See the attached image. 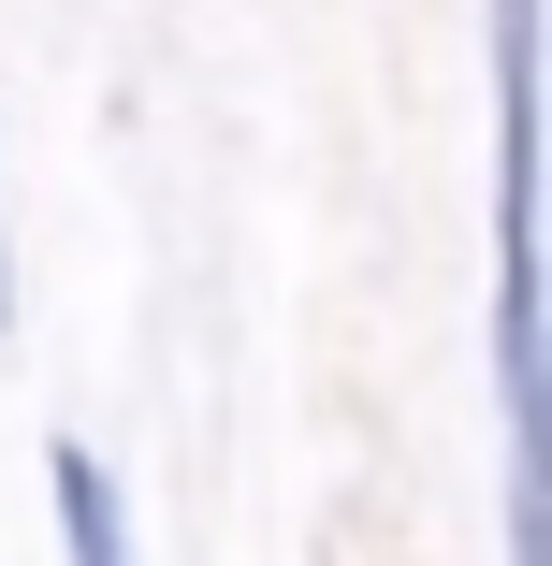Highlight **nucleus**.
<instances>
[{
  "label": "nucleus",
  "mask_w": 552,
  "mask_h": 566,
  "mask_svg": "<svg viewBox=\"0 0 552 566\" xmlns=\"http://www.w3.org/2000/svg\"><path fill=\"white\" fill-rule=\"evenodd\" d=\"M494 392H509V552H538V0H494Z\"/></svg>",
  "instance_id": "nucleus-1"
},
{
  "label": "nucleus",
  "mask_w": 552,
  "mask_h": 566,
  "mask_svg": "<svg viewBox=\"0 0 552 566\" xmlns=\"http://www.w3.org/2000/svg\"><path fill=\"white\" fill-rule=\"evenodd\" d=\"M59 537H73V566H132V509L87 450H59Z\"/></svg>",
  "instance_id": "nucleus-2"
}]
</instances>
